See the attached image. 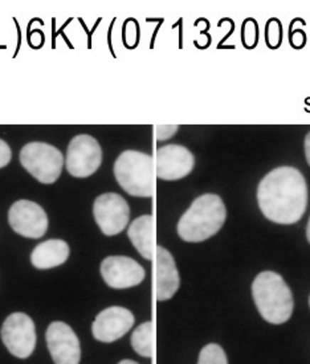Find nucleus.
Segmentation results:
<instances>
[{"instance_id":"nucleus-1","label":"nucleus","mask_w":310,"mask_h":364,"mask_svg":"<svg viewBox=\"0 0 310 364\" xmlns=\"http://www.w3.org/2000/svg\"><path fill=\"white\" fill-rule=\"evenodd\" d=\"M257 203L262 215L277 224H294L308 205V184L294 167H279L262 178L257 188Z\"/></svg>"},{"instance_id":"nucleus-2","label":"nucleus","mask_w":310,"mask_h":364,"mask_svg":"<svg viewBox=\"0 0 310 364\" xmlns=\"http://www.w3.org/2000/svg\"><path fill=\"white\" fill-rule=\"evenodd\" d=\"M227 219V210L219 195L204 193L195 199L178 223V235L187 242H202L213 237Z\"/></svg>"},{"instance_id":"nucleus-3","label":"nucleus","mask_w":310,"mask_h":364,"mask_svg":"<svg viewBox=\"0 0 310 364\" xmlns=\"http://www.w3.org/2000/svg\"><path fill=\"white\" fill-rule=\"evenodd\" d=\"M252 296L260 316L272 325H282L293 313L291 289L276 272H262L255 278Z\"/></svg>"},{"instance_id":"nucleus-4","label":"nucleus","mask_w":310,"mask_h":364,"mask_svg":"<svg viewBox=\"0 0 310 364\" xmlns=\"http://www.w3.org/2000/svg\"><path fill=\"white\" fill-rule=\"evenodd\" d=\"M117 182L132 196L151 198L155 192V161L149 154L127 150L114 164Z\"/></svg>"},{"instance_id":"nucleus-5","label":"nucleus","mask_w":310,"mask_h":364,"mask_svg":"<svg viewBox=\"0 0 310 364\" xmlns=\"http://www.w3.org/2000/svg\"><path fill=\"white\" fill-rule=\"evenodd\" d=\"M20 164L38 182L53 184L63 171L64 156L52 144L29 142L20 151Z\"/></svg>"},{"instance_id":"nucleus-6","label":"nucleus","mask_w":310,"mask_h":364,"mask_svg":"<svg viewBox=\"0 0 310 364\" xmlns=\"http://www.w3.org/2000/svg\"><path fill=\"white\" fill-rule=\"evenodd\" d=\"M102 164V150L97 141L87 134L75 136L68 146L65 166L75 178H87Z\"/></svg>"},{"instance_id":"nucleus-7","label":"nucleus","mask_w":310,"mask_h":364,"mask_svg":"<svg viewBox=\"0 0 310 364\" xmlns=\"http://www.w3.org/2000/svg\"><path fill=\"white\" fill-rule=\"evenodd\" d=\"M1 339L11 354L26 359L36 347V330L31 316L24 313L11 314L1 326Z\"/></svg>"},{"instance_id":"nucleus-8","label":"nucleus","mask_w":310,"mask_h":364,"mask_svg":"<svg viewBox=\"0 0 310 364\" xmlns=\"http://www.w3.org/2000/svg\"><path fill=\"white\" fill-rule=\"evenodd\" d=\"M93 215L105 236H116L125 230L130 218L127 201L118 193L100 195L93 204Z\"/></svg>"},{"instance_id":"nucleus-9","label":"nucleus","mask_w":310,"mask_h":364,"mask_svg":"<svg viewBox=\"0 0 310 364\" xmlns=\"http://www.w3.org/2000/svg\"><path fill=\"white\" fill-rule=\"evenodd\" d=\"M11 228L27 239H40L48 230V216L44 208L31 200H19L9 212Z\"/></svg>"},{"instance_id":"nucleus-10","label":"nucleus","mask_w":310,"mask_h":364,"mask_svg":"<svg viewBox=\"0 0 310 364\" xmlns=\"http://www.w3.org/2000/svg\"><path fill=\"white\" fill-rule=\"evenodd\" d=\"M194 154L181 144H166L155 154V173L162 181H179L194 170Z\"/></svg>"},{"instance_id":"nucleus-11","label":"nucleus","mask_w":310,"mask_h":364,"mask_svg":"<svg viewBox=\"0 0 310 364\" xmlns=\"http://www.w3.org/2000/svg\"><path fill=\"white\" fill-rule=\"evenodd\" d=\"M46 338L55 364H80L81 347L72 327L64 322H52Z\"/></svg>"},{"instance_id":"nucleus-12","label":"nucleus","mask_w":310,"mask_h":364,"mask_svg":"<svg viewBox=\"0 0 310 364\" xmlns=\"http://www.w3.org/2000/svg\"><path fill=\"white\" fill-rule=\"evenodd\" d=\"M101 276L110 288H134L145 279V269L130 257L110 256L101 262Z\"/></svg>"},{"instance_id":"nucleus-13","label":"nucleus","mask_w":310,"mask_h":364,"mask_svg":"<svg viewBox=\"0 0 310 364\" xmlns=\"http://www.w3.org/2000/svg\"><path fill=\"white\" fill-rule=\"evenodd\" d=\"M134 325V316L125 307L112 306L102 310L95 319L92 333L102 343H112L121 339Z\"/></svg>"},{"instance_id":"nucleus-14","label":"nucleus","mask_w":310,"mask_h":364,"mask_svg":"<svg viewBox=\"0 0 310 364\" xmlns=\"http://www.w3.org/2000/svg\"><path fill=\"white\" fill-rule=\"evenodd\" d=\"M155 297L164 302L174 297L181 287L179 272L173 255L164 247L155 250Z\"/></svg>"},{"instance_id":"nucleus-15","label":"nucleus","mask_w":310,"mask_h":364,"mask_svg":"<svg viewBox=\"0 0 310 364\" xmlns=\"http://www.w3.org/2000/svg\"><path fill=\"white\" fill-rule=\"evenodd\" d=\"M155 221L151 215H144L133 221L127 230V236L138 250V253L146 259L155 257Z\"/></svg>"},{"instance_id":"nucleus-16","label":"nucleus","mask_w":310,"mask_h":364,"mask_svg":"<svg viewBox=\"0 0 310 364\" xmlns=\"http://www.w3.org/2000/svg\"><path fill=\"white\" fill-rule=\"evenodd\" d=\"M69 257V245L64 240H47L31 253V262L36 269L58 268Z\"/></svg>"},{"instance_id":"nucleus-17","label":"nucleus","mask_w":310,"mask_h":364,"mask_svg":"<svg viewBox=\"0 0 310 364\" xmlns=\"http://www.w3.org/2000/svg\"><path fill=\"white\" fill-rule=\"evenodd\" d=\"M132 346L137 354L151 358L154 354V325L145 322L137 327L132 336Z\"/></svg>"},{"instance_id":"nucleus-18","label":"nucleus","mask_w":310,"mask_h":364,"mask_svg":"<svg viewBox=\"0 0 310 364\" xmlns=\"http://www.w3.org/2000/svg\"><path fill=\"white\" fill-rule=\"evenodd\" d=\"M198 364H228L227 355L219 345L210 343L203 347L199 355Z\"/></svg>"},{"instance_id":"nucleus-19","label":"nucleus","mask_w":310,"mask_h":364,"mask_svg":"<svg viewBox=\"0 0 310 364\" xmlns=\"http://www.w3.org/2000/svg\"><path fill=\"white\" fill-rule=\"evenodd\" d=\"M178 125H158L155 127V136L158 141H166L176 133Z\"/></svg>"},{"instance_id":"nucleus-20","label":"nucleus","mask_w":310,"mask_h":364,"mask_svg":"<svg viewBox=\"0 0 310 364\" xmlns=\"http://www.w3.org/2000/svg\"><path fill=\"white\" fill-rule=\"evenodd\" d=\"M11 158H12V151L10 146L3 139H0V168L10 164Z\"/></svg>"},{"instance_id":"nucleus-21","label":"nucleus","mask_w":310,"mask_h":364,"mask_svg":"<svg viewBox=\"0 0 310 364\" xmlns=\"http://www.w3.org/2000/svg\"><path fill=\"white\" fill-rule=\"evenodd\" d=\"M305 156H306V161L310 166V132L305 138Z\"/></svg>"},{"instance_id":"nucleus-22","label":"nucleus","mask_w":310,"mask_h":364,"mask_svg":"<svg viewBox=\"0 0 310 364\" xmlns=\"http://www.w3.org/2000/svg\"><path fill=\"white\" fill-rule=\"evenodd\" d=\"M306 237H308V241L310 242V219L308 221V228H306Z\"/></svg>"},{"instance_id":"nucleus-23","label":"nucleus","mask_w":310,"mask_h":364,"mask_svg":"<svg viewBox=\"0 0 310 364\" xmlns=\"http://www.w3.org/2000/svg\"><path fill=\"white\" fill-rule=\"evenodd\" d=\"M118 364H138L137 362H134V360H122V362H119Z\"/></svg>"},{"instance_id":"nucleus-24","label":"nucleus","mask_w":310,"mask_h":364,"mask_svg":"<svg viewBox=\"0 0 310 364\" xmlns=\"http://www.w3.org/2000/svg\"><path fill=\"white\" fill-rule=\"evenodd\" d=\"M309 305H310V298H309Z\"/></svg>"}]
</instances>
